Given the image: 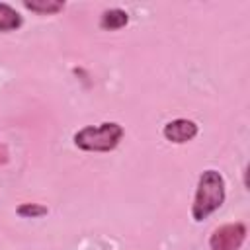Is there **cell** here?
<instances>
[{"label":"cell","mask_w":250,"mask_h":250,"mask_svg":"<svg viewBox=\"0 0 250 250\" xmlns=\"http://www.w3.org/2000/svg\"><path fill=\"white\" fill-rule=\"evenodd\" d=\"M197 133H199V125L193 119H186V117L172 119L162 127L164 139L174 145H186V143L193 141L197 137Z\"/></svg>","instance_id":"4"},{"label":"cell","mask_w":250,"mask_h":250,"mask_svg":"<svg viewBox=\"0 0 250 250\" xmlns=\"http://www.w3.org/2000/svg\"><path fill=\"white\" fill-rule=\"evenodd\" d=\"M225 197H227V184L223 174L213 168L203 170L197 180V188L191 203V219L195 223L205 221L217 209L223 207Z\"/></svg>","instance_id":"1"},{"label":"cell","mask_w":250,"mask_h":250,"mask_svg":"<svg viewBox=\"0 0 250 250\" xmlns=\"http://www.w3.org/2000/svg\"><path fill=\"white\" fill-rule=\"evenodd\" d=\"M16 213L21 219H39V217H45L49 213V209L41 203H21V205H18Z\"/></svg>","instance_id":"8"},{"label":"cell","mask_w":250,"mask_h":250,"mask_svg":"<svg viewBox=\"0 0 250 250\" xmlns=\"http://www.w3.org/2000/svg\"><path fill=\"white\" fill-rule=\"evenodd\" d=\"M23 25V18L21 14L6 4V2H0V33H8V31H16Z\"/></svg>","instance_id":"6"},{"label":"cell","mask_w":250,"mask_h":250,"mask_svg":"<svg viewBox=\"0 0 250 250\" xmlns=\"http://www.w3.org/2000/svg\"><path fill=\"white\" fill-rule=\"evenodd\" d=\"M129 23V14L121 8H107L100 16V27L104 31H117Z\"/></svg>","instance_id":"5"},{"label":"cell","mask_w":250,"mask_h":250,"mask_svg":"<svg viewBox=\"0 0 250 250\" xmlns=\"http://www.w3.org/2000/svg\"><path fill=\"white\" fill-rule=\"evenodd\" d=\"M248 229L244 223H225L209 236V250H240L246 240Z\"/></svg>","instance_id":"3"},{"label":"cell","mask_w":250,"mask_h":250,"mask_svg":"<svg viewBox=\"0 0 250 250\" xmlns=\"http://www.w3.org/2000/svg\"><path fill=\"white\" fill-rule=\"evenodd\" d=\"M62 0H23V8L39 16H55L64 10Z\"/></svg>","instance_id":"7"},{"label":"cell","mask_w":250,"mask_h":250,"mask_svg":"<svg viewBox=\"0 0 250 250\" xmlns=\"http://www.w3.org/2000/svg\"><path fill=\"white\" fill-rule=\"evenodd\" d=\"M125 129L117 121H104L98 125H86L72 135L76 148L86 152H111L119 146Z\"/></svg>","instance_id":"2"}]
</instances>
